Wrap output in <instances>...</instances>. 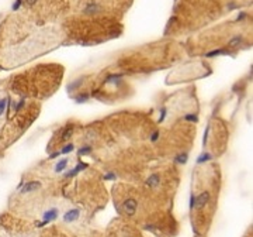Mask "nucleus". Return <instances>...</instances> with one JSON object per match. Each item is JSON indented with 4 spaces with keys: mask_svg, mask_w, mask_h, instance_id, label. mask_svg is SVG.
<instances>
[{
    "mask_svg": "<svg viewBox=\"0 0 253 237\" xmlns=\"http://www.w3.org/2000/svg\"><path fill=\"white\" fill-rule=\"evenodd\" d=\"M122 210L125 212L128 216L135 215V210H136V200L135 199H126L125 202L122 203Z\"/></svg>",
    "mask_w": 253,
    "mask_h": 237,
    "instance_id": "1",
    "label": "nucleus"
},
{
    "mask_svg": "<svg viewBox=\"0 0 253 237\" xmlns=\"http://www.w3.org/2000/svg\"><path fill=\"white\" fill-rule=\"evenodd\" d=\"M56 216H58V209L52 208V209H49V210H47L44 213V222L41 223V226H44V224H47V223H49V222L55 220V219H56Z\"/></svg>",
    "mask_w": 253,
    "mask_h": 237,
    "instance_id": "2",
    "label": "nucleus"
},
{
    "mask_svg": "<svg viewBox=\"0 0 253 237\" xmlns=\"http://www.w3.org/2000/svg\"><path fill=\"white\" fill-rule=\"evenodd\" d=\"M39 186H41V183L37 182V181L28 182V183H25V185L21 188V193H30V192H34V191H37V189L39 188Z\"/></svg>",
    "mask_w": 253,
    "mask_h": 237,
    "instance_id": "3",
    "label": "nucleus"
},
{
    "mask_svg": "<svg viewBox=\"0 0 253 237\" xmlns=\"http://www.w3.org/2000/svg\"><path fill=\"white\" fill-rule=\"evenodd\" d=\"M77 218H79V210H77V209H72V210H69V212L65 213L63 220L66 222V223H69V222H75Z\"/></svg>",
    "mask_w": 253,
    "mask_h": 237,
    "instance_id": "4",
    "label": "nucleus"
},
{
    "mask_svg": "<svg viewBox=\"0 0 253 237\" xmlns=\"http://www.w3.org/2000/svg\"><path fill=\"white\" fill-rule=\"evenodd\" d=\"M208 199H209V193L208 192H202L201 195L198 196V198L196 199V203L198 208H202V206H205V203L208 202Z\"/></svg>",
    "mask_w": 253,
    "mask_h": 237,
    "instance_id": "5",
    "label": "nucleus"
},
{
    "mask_svg": "<svg viewBox=\"0 0 253 237\" xmlns=\"http://www.w3.org/2000/svg\"><path fill=\"white\" fill-rule=\"evenodd\" d=\"M159 181H160L159 174H152L148 179H146V185L151 186V188H153V186H158L159 185Z\"/></svg>",
    "mask_w": 253,
    "mask_h": 237,
    "instance_id": "6",
    "label": "nucleus"
},
{
    "mask_svg": "<svg viewBox=\"0 0 253 237\" xmlns=\"http://www.w3.org/2000/svg\"><path fill=\"white\" fill-rule=\"evenodd\" d=\"M98 10H100V7H98L96 3H89V6L85 9V13H87V14H94L96 11H98Z\"/></svg>",
    "mask_w": 253,
    "mask_h": 237,
    "instance_id": "7",
    "label": "nucleus"
},
{
    "mask_svg": "<svg viewBox=\"0 0 253 237\" xmlns=\"http://www.w3.org/2000/svg\"><path fill=\"white\" fill-rule=\"evenodd\" d=\"M66 165H68V160H66V158H65V160H60L59 162L56 164L55 171H56V172H60V171H63L65 168H66Z\"/></svg>",
    "mask_w": 253,
    "mask_h": 237,
    "instance_id": "8",
    "label": "nucleus"
},
{
    "mask_svg": "<svg viewBox=\"0 0 253 237\" xmlns=\"http://www.w3.org/2000/svg\"><path fill=\"white\" fill-rule=\"evenodd\" d=\"M86 167H87V165H86V164H79V165H77V167H76L75 170H72V171H70L69 174H66V176H73V175H75V174H77V172H79V171L85 170Z\"/></svg>",
    "mask_w": 253,
    "mask_h": 237,
    "instance_id": "9",
    "label": "nucleus"
},
{
    "mask_svg": "<svg viewBox=\"0 0 253 237\" xmlns=\"http://www.w3.org/2000/svg\"><path fill=\"white\" fill-rule=\"evenodd\" d=\"M72 131H73V128L70 127V126H69V127L65 128V131H63V134H62V140H63V141L69 140V137L72 136Z\"/></svg>",
    "mask_w": 253,
    "mask_h": 237,
    "instance_id": "10",
    "label": "nucleus"
},
{
    "mask_svg": "<svg viewBox=\"0 0 253 237\" xmlns=\"http://www.w3.org/2000/svg\"><path fill=\"white\" fill-rule=\"evenodd\" d=\"M6 107H7V97H2V99H0V117L3 116Z\"/></svg>",
    "mask_w": 253,
    "mask_h": 237,
    "instance_id": "11",
    "label": "nucleus"
},
{
    "mask_svg": "<svg viewBox=\"0 0 253 237\" xmlns=\"http://www.w3.org/2000/svg\"><path fill=\"white\" fill-rule=\"evenodd\" d=\"M187 158H189L187 153H184V154H179V155L176 157V162H179V164H186V162H187Z\"/></svg>",
    "mask_w": 253,
    "mask_h": 237,
    "instance_id": "12",
    "label": "nucleus"
},
{
    "mask_svg": "<svg viewBox=\"0 0 253 237\" xmlns=\"http://www.w3.org/2000/svg\"><path fill=\"white\" fill-rule=\"evenodd\" d=\"M208 160H211V155H209V154L208 153H204V154H202V155H200V157H198V160H197V161H198V162L200 164H201V162H204V161H208Z\"/></svg>",
    "mask_w": 253,
    "mask_h": 237,
    "instance_id": "13",
    "label": "nucleus"
},
{
    "mask_svg": "<svg viewBox=\"0 0 253 237\" xmlns=\"http://www.w3.org/2000/svg\"><path fill=\"white\" fill-rule=\"evenodd\" d=\"M221 54H226V51H224V50H215V51L208 52L207 57H215V55H221Z\"/></svg>",
    "mask_w": 253,
    "mask_h": 237,
    "instance_id": "14",
    "label": "nucleus"
},
{
    "mask_svg": "<svg viewBox=\"0 0 253 237\" xmlns=\"http://www.w3.org/2000/svg\"><path fill=\"white\" fill-rule=\"evenodd\" d=\"M87 99H89V95H86L85 93V95H79V96L76 97V102L77 103H85Z\"/></svg>",
    "mask_w": 253,
    "mask_h": 237,
    "instance_id": "15",
    "label": "nucleus"
},
{
    "mask_svg": "<svg viewBox=\"0 0 253 237\" xmlns=\"http://www.w3.org/2000/svg\"><path fill=\"white\" fill-rule=\"evenodd\" d=\"M72 150H73V144H68V145H65V147H63V150L60 151V154H68V153H70Z\"/></svg>",
    "mask_w": 253,
    "mask_h": 237,
    "instance_id": "16",
    "label": "nucleus"
},
{
    "mask_svg": "<svg viewBox=\"0 0 253 237\" xmlns=\"http://www.w3.org/2000/svg\"><path fill=\"white\" fill-rule=\"evenodd\" d=\"M90 151H92V148L89 147V145L87 147H83V148H80L79 150V155H86V154H89Z\"/></svg>",
    "mask_w": 253,
    "mask_h": 237,
    "instance_id": "17",
    "label": "nucleus"
},
{
    "mask_svg": "<svg viewBox=\"0 0 253 237\" xmlns=\"http://www.w3.org/2000/svg\"><path fill=\"white\" fill-rule=\"evenodd\" d=\"M184 120H187V122H197V116L196 114H187V116H184Z\"/></svg>",
    "mask_w": 253,
    "mask_h": 237,
    "instance_id": "18",
    "label": "nucleus"
},
{
    "mask_svg": "<svg viewBox=\"0 0 253 237\" xmlns=\"http://www.w3.org/2000/svg\"><path fill=\"white\" fill-rule=\"evenodd\" d=\"M80 84H82V82H80V80H76L75 84H73V85H70V86H69V88H68V89H69V92H73V90H75V89H76V88L79 86V85H80Z\"/></svg>",
    "mask_w": 253,
    "mask_h": 237,
    "instance_id": "19",
    "label": "nucleus"
},
{
    "mask_svg": "<svg viewBox=\"0 0 253 237\" xmlns=\"http://www.w3.org/2000/svg\"><path fill=\"white\" fill-rule=\"evenodd\" d=\"M239 42H240V38H239V37H235V38H234V40H232V41H231V42H229V45H232V47H234V45L239 44Z\"/></svg>",
    "mask_w": 253,
    "mask_h": 237,
    "instance_id": "20",
    "label": "nucleus"
},
{
    "mask_svg": "<svg viewBox=\"0 0 253 237\" xmlns=\"http://www.w3.org/2000/svg\"><path fill=\"white\" fill-rule=\"evenodd\" d=\"M21 2H23V0H16V3L13 4V10H17V9H19V7L21 6Z\"/></svg>",
    "mask_w": 253,
    "mask_h": 237,
    "instance_id": "21",
    "label": "nucleus"
},
{
    "mask_svg": "<svg viewBox=\"0 0 253 237\" xmlns=\"http://www.w3.org/2000/svg\"><path fill=\"white\" fill-rule=\"evenodd\" d=\"M158 138H159V131H155V133H153V134H152L151 140H152V141H153V143H155V141H156V140H158Z\"/></svg>",
    "mask_w": 253,
    "mask_h": 237,
    "instance_id": "22",
    "label": "nucleus"
},
{
    "mask_svg": "<svg viewBox=\"0 0 253 237\" xmlns=\"http://www.w3.org/2000/svg\"><path fill=\"white\" fill-rule=\"evenodd\" d=\"M194 203H196V198H194V195H191V198H190V208H194Z\"/></svg>",
    "mask_w": 253,
    "mask_h": 237,
    "instance_id": "23",
    "label": "nucleus"
},
{
    "mask_svg": "<svg viewBox=\"0 0 253 237\" xmlns=\"http://www.w3.org/2000/svg\"><path fill=\"white\" fill-rule=\"evenodd\" d=\"M164 114H166V109L163 107V109H162V116H160V118H159V122H163L164 120Z\"/></svg>",
    "mask_w": 253,
    "mask_h": 237,
    "instance_id": "24",
    "label": "nucleus"
},
{
    "mask_svg": "<svg viewBox=\"0 0 253 237\" xmlns=\"http://www.w3.org/2000/svg\"><path fill=\"white\" fill-rule=\"evenodd\" d=\"M104 179H115V175L114 174H108V175L104 176Z\"/></svg>",
    "mask_w": 253,
    "mask_h": 237,
    "instance_id": "25",
    "label": "nucleus"
},
{
    "mask_svg": "<svg viewBox=\"0 0 253 237\" xmlns=\"http://www.w3.org/2000/svg\"><path fill=\"white\" fill-rule=\"evenodd\" d=\"M35 2H37V0H25V3L28 4V6H32V4H34Z\"/></svg>",
    "mask_w": 253,
    "mask_h": 237,
    "instance_id": "26",
    "label": "nucleus"
},
{
    "mask_svg": "<svg viewBox=\"0 0 253 237\" xmlns=\"http://www.w3.org/2000/svg\"><path fill=\"white\" fill-rule=\"evenodd\" d=\"M59 151H58V153H54V154H51V158H55V157H58V155H59Z\"/></svg>",
    "mask_w": 253,
    "mask_h": 237,
    "instance_id": "27",
    "label": "nucleus"
}]
</instances>
